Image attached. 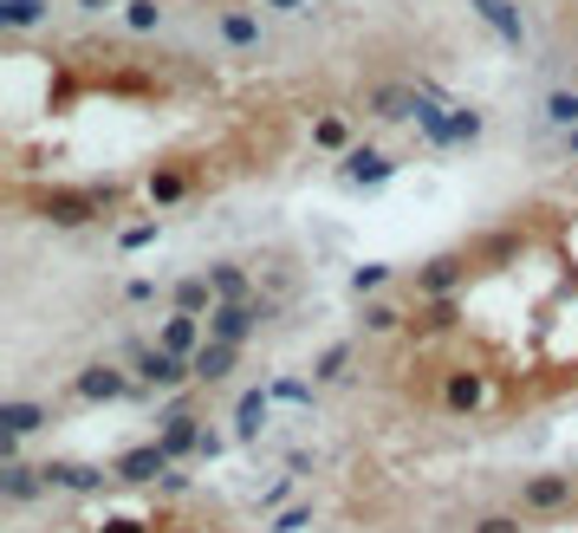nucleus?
Wrapping results in <instances>:
<instances>
[{"instance_id":"7","label":"nucleus","mask_w":578,"mask_h":533,"mask_svg":"<svg viewBox=\"0 0 578 533\" xmlns=\"http://www.w3.org/2000/svg\"><path fill=\"white\" fill-rule=\"evenodd\" d=\"M397 169H403V163H397L390 150H377V143H351V150L338 156V182H345V189H384Z\"/></svg>"},{"instance_id":"11","label":"nucleus","mask_w":578,"mask_h":533,"mask_svg":"<svg viewBox=\"0 0 578 533\" xmlns=\"http://www.w3.org/2000/svg\"><path fill=\"white\" fill-rule=\"evenodd\" d=\"M481 404H488V371L449 365V371H442V410H449V417H481Z\"/></svg>"},{"instance_id":"36","label":"nucleus","mask_w":578,"mask_h":533,"mask_svg":"<svg viewBox=\"0 0 578 533\" xmlns=\"http://www.w3.org/2000/svg\"><path fill=\"white\" fill-rule=\"evenodd\" d=\"M124 300H130V306H150V300H169V287H156V280H130Z\"/></svg>"},{"instance_id":"10","label":"nucleus","mask_w":578,"mask_h":533,"mask_svg":"<svg viewBox=\"0 0 578 533\" xmlns=\"http://www.w3.org/2000/svg\"><path fill=\"white\" fill-rule=\"evenodd\" d=\"M39 475H46V488H52V495H98L104 482H117L111 469L78 462V456H52V462H39Z\"/></svg>"},{"instance_id":"41","label":"nucleus","mask_w":578,"mask_h":533,"mask_svg":"<svg viewBox=\"0 0 578 533\" xmlns=\"http://www.w3.org/2000/svg\"><path fill=\"white\" fill-rule=\"evenodd\" d=\"M117 0H78V13H111Z\"/></svg>"},{"instance_id":"26","label":"nucleus","mask_w":578,"mask_h":533,"mask_svg":"<svg viewBox=\"0 0 578 533\" xmlns=\"http://www.w3.org/2000/svg\"><path fill=\"white\" fill-rule=\"evenodd\" d=\"M540 117H547L553 130H578V91L573 85H553V91L540 98Z\"/></svg>"},{"instance_id":"21","label":"nucleus","mask_w":578,"mask_h":533,"mask_svg":"<svg viewBox=\"0 0 578 533\" xmlns=\"http://www.w3.org/2000/svg\"><path fill=\"white\" fill-rule=\"evenodd\" d=\"M215 306H221V300H215V280H208V274H182V280L169 287V313H202V319H208Z\"/></svg>"},{"instance_id":"18","label":"nucleus","mask_w":578,"mask_h":533,"mask_svg":"<svg viewBox=\"0 0 578 533\" xmlns=\"http://www.w3.org/2000/svg\"><path fill=\"white\" fill-rule=\"evenodd\" d=\"M189 365H195V391H215V384H228V371L241 365V345H221V339H208V345H202Z\"/></svg>"},{"instance_id":"42","label":"nucleus","mask_w":578,"mask_h":533,"mask_svg":"<svg viewBox=\"0 0 578 533\" xmlns=\"http://www.w3.org/2000/svg\"><path fill=\"white\" fill-rule=\"evenodd\" d=\"M560 143H566V156H578V130H560Z\"/></svg>"},{"instance_id":"32","label":"nucleus","mask_w":578,"mask_h":533,"mask_svg":"<svg viewBox=\"0 0 578 533\" xmlns=\"http://www.w3.org/2000/svg\"><path fill=\"white\" fill-rule=\"evenodd\" d=\"M124 26L130 33H156L163 26V0H124Z\"/></svg>"},{"instance_id":"39","label":"nucleus","mask_w":578,"mask_h":533,"mask_svg":"<svg viewBox=\"0 0 578 533\" xmlns=\"http://www.w3.org/2000/svg\"><path fill=\"white\" fill-rule=\"evenodd\" d=\"M228 443H234V436H221V430H208V436H202V456H195V462H215V456H221Z\"/></svg>"},{"instance_id":"9","label":"nucleus","mask_w":578,"mask_h":533,"mask_svg":"<svg viewBox=\"0 0 578 533\" xmlns=\"http://www.w3.org/2000/svg\"><path fill=\"white\" fill-rule=\"evenodd\" d=\"M215 39L228 52H267V13L260 7H221L215 13Z\"/></svg>"},{"instance_id":"23","label":"nucleus","mask_w":578,"mask_h":533,"mask_svg":"<svg viewBox=\"0 0 578 533\" xmlns=\"http://www.w3.org/2000/svg\"><path fill=\"white\" fill-rule=\"evenodd\" d=\"M364 339H390V332H410V313L397 300H364Z\"/></svg>"},{"instance_id":"29","label":"nucleus","mask_w":578,"mask_h":533,"mask_svg":"<svg viewBox=\"0 0 578 533\" xmlns=\"http://www.w3.org/2000/svg\"><path fill=\"white\" fill-rule=\"evenodd\" d=\"M267 391H273V404H299V410H312V397H319L312 378H273Z\"/></svg>"},{"instance_id":"22","label":"nucleus","mask_w":578,"mask_h":533,"mask_svg":"<svg viewBox=\"0 0 578 533\" xmlns=\"http://www.w3.org/2000/svg\"><path fill=\"white\" fill-rule=\"evenodd\" d=\"M202 274L215 280V300H254V274L241 261H208Z\"/></svg>"},{"instance_id":"14","label":"nucleus","mask_w":578,"mask_h":533,"mask_svg":"<svg viewBox=\"0 0 578 533\" xmlns=\"http://www.w3.org/2000/svg\"><path fill=\"white\" fill-rule=\"evenodd\" d=\"M143 195H150V208H176V202L195 195V169H189V163H156V169L143 176Z\"/></svg>"},{"instance_id":"2","label":"nucleus","mask_w":578,"mask_h":533,"mask_svg":"<svg viewBox=\"0 0 578 533\" xmlns=\"http://www.w3.org/2000/svg\"><path fill=\"white\" fill-rule=\"evenodd\" d=\"M514 508H521L527 521H553V515H566V508H578V475H573V469H540V475H521Z\"/></svg>"},{"instance_id":"28","label":"nucleus","mask_w":578,"mask_h":533,"mask_svg":"<svg viewBox=\"0 0 578 533\" xmlns=\"http://www.w3.org/2000/svg\"><path fill=\"white\" fill-rule=\"evenodd\" d=\"M384 287H390V267H384V261H364V267H351V293H358V300H377Z\"/></svg>"},{"instance_id":"12","label":"nucleus","mask_w":578,"mask_h":533,"mask_svg":"<svg viewBox=\"0 0 578 533\" xmlns=\"http://www.w3.org/2000/svg\"><path fill=\"white\" fill-rule=\"evenodd\" d=\"M364 111L377 124H416L423 117V91L416 85H364Z\"/></svg>"},{"instance_id":"38","label":"nucleus","mask_w":578,"mask_h":533,"mask_svg":"<svg viewBox=\"0 0 578 533\" xmlns=\"http://www.w3.org/2000/svg\"><path fill=\"white\" fill-rule=\"evenodd\" d=\"M156 495H163V502H176V495H189V475H182V462H176V469H169V475L156 482Z\"/></svg>"},{"instance_id":"30","label":"nucleus","mask_w":578,"mask_h":533,"mask_svg":"<svg viewBox=\"0 0 578 533\" xmlns=\"http://www.w3.org/2000/svg\"><path fill=\"white\" fill-rule=\"evenodd\" d=\"M468 533H527V515L521 508H494V515H475Z\"/></svg>"},{"instance_id":"40","label":"nucleus","mask_w":578,"mask_h":533,"mask_svg":"<svg viewBox=\"0 0 578 533\" xmlns=\"http://www.w3.org/2000/svg\"><path fill=\"white\" fill-rule=\"evenodd\" d=\"M98 533H150V521H130V515H111Z\"/></svg>"},{"instance_id":"35","label":"nucleus","mask_w":578,"mask_h":533,"mask_svg":"<svg viewBox=\"0 0 578 533\" xmlns=\"http://www.w3.org/2000/svg\"><path fill=\"white\" fill-rule=\"evenodd\" d=\"M299 528H312V502H293V508L273 515V533H299Z\"/></svg>"},{"instance_id":"25","label":"nucleus","mask_w":578,"mask_h":533,"mask_svg":"<svg viewBox=\"0 0 578 533\" xmlns=\"http://www.w3.org/2000/svg\"><path fill=\"white\" fill-rule=\"evenodd\" d=\"M351 143H358V137H351V124H345L338 111H325V117L312 124V150H325V156H345Z\"/></svg>"},{"instance_id":"27","label":"nucleus","mask_w":578,"mask_h":533,"mask_svg":"<svg viewBox=\"0 0 578 533\" xmlns=\"http://www.w3.org/2000/svg\"><path fill=\"white\" fill-rule=\"evenodd\" d=\"M345 371H351V339H338L312 358V384H345Z\"/></svg>"},{"instance_id":"1","label":"nucleus","mask_w":578,"mask_h":533,"mask_svg":"<svg viewBox=\"0 0 578 533\" xmlns=\"http://www.w3.org/2000/svg\"><path fill=\"white\" fill-rule=\"evenodd\" d=\"M124 365L137 371V384L143 391H156V397H169V391H189L195 384V365L189 358H176V352H163V345H150V339H130L124 345Z\"/></svg>"},{"instance_id":"3","label":"nucleus","mask_w":578,"mask_h":533,"mask_svg":"<svg viewBox=\"0 0 578 533\" xmlns=\"http://www.w3.org/2000/svg\"><path fill=\"white\" fill-rule=\"evenodd\" d=\"M33 215H39L46 228H59V234H78V228H91V221H111L104 202L91 195V182H85V189H65V182H59V189H39V195H33Z\"/></svg>"},{"instance_id":"33","label":"nucleus","mask_w":578,"mask_h":533,"mask_svg":"<svg viewBox=\"0 0 578 533\" xmlns=\"http://www.w3.org/2000/svg\"><path fill=\"white\" fill-rule=\"evenodd\" d=\"M156 234H163V221L150 215V221H137V228H124V234H117V248H124V254H137V248H150Z\"/></svg>"},{"instance_id":"17","label":"nucleus","mask_w":578,"mask_h":533,"mask_svg":"<svg viewBox=\"0 0 578 533\" xmlns=\"http://www.w3.org/2000/svg\"><path fill=\"white\" fill-rule=\"evenodd\" d=\"M267 423H273V391H241V404H234V443H260L267 436Z\"/></svg>"},{"instance_id":"6","label":"nucleus","mask_w":578,"mask_h":533,"mask_svg":"<svg viewBox=\"0 0 578 533\" xmlns=\"http://www.w3.org/2000/svg\"><path fill=\"white\" fill-rule=\"evenodd\" d=\"M137 391H143L137 371L117 365V358H91V365L72 378V397H78V404H117V397H137Z\"/></svg>"},{"instance_id":"20","label":"nucleus","mask_w":578,"mask_h":533,"mask_svg":"<svg viewBox=\"0 0 578 533\" xmlns=\"http://www.w3.org/2000/svg\"><path fill=\"white\" fill-rule=\"evenodd\" d=\"M521 248H527V234L521 228H488L481 241H475V267H508V261H521Z\"/></svg>"},{"instance_id":"8","label":"nucleus","mask_w":578,"mask_h":533,"mask_svg":"<svg viewBox=\"0 0 578 533\" xmlns=\"http://www.w3.org/2000/svg\"><path fill=\"white\" fill-rule=\"evenodd\" d=\"M169 469H176V456H169L156 436H150V443H137V449H124V456L111 462V475H117L124 488H156Z\"/></svg>"},{"instance_id":"43","label":"nucleus","mask_w":578,"mask_h":533,"mask_svg":"<svg viewBox=\"0 0 578 533\" xmlns=\"http://www.w3.org/2000/svg\"><path fill=\"white\" fill-rule=\"evenodd\" d=\"M169 533H195V528H169Z\"/></svg>"},{"instance_id":"4","label":"nucleus","mask_w":578,"mask_h":533,"mask_svg":"<svg viewBox=\"0 0 578 533\" xmlns=\"http://www.w3.org/2000/svg\"><path fill=\"white\" fill-rule=\"evenodd\" d=\"M468 274H475V248H442L410 274V287H416V300H442V293H462Z\"/></svg>"},{"instance_id":"5","label":"nucleus","mask_w":578,"mask_h":533,"mask_svg":"<svg viewBox=\"0 0 578 533\" xmlns=\"http://www.w3.org/2000/svg\"><path fill=\"white\" fill-rule=\"evenodd\" d=\"M273 313H280V300H260V293H254V300H221V306L208 313V339H221V345H247Z\"/></svg>"},{"instance_id":"15","label":"nucleus","mask_w":578,"mask_h":533,"mask_svg":"<svg viewBox=\"0 0 578 533\" xmlns=\"http://www.w3.org/2000/svg\"><path fill=\"white\" fill-rule=\"evenodd\" d=\"M156 345L176 352V358H195V352L208 345V319H202V313H169L163 332H156Z\"/></svg>"},{"instance_id":"13","label":"nucleus","mask_w":578,"mask_h":533,"mask_svg":"<svg viewBox=\"0 0 578 533\" xmlns=\"http://www.w3.org/2000/svg\"><path fill=\"white\" fill-rule=\"evenodd\" d=\"M455 326H462V293L416 300V313H410V339H416V345H429V339H449Z\"/></svg>"},{"instance_id":"34","label":"nucleus","mask_w":578,"mask_h":533,"mask_svg":"<svg viewBox=\"0 0 578 533\" xmlns=\"http://www.w3.org/2000/svg\"><path fill=\"white\" fill-rule=\"evenodd\" d=\"M280 508H293V475H280V482L260 488V515H280Z\"/></svg>"},{"instance_id":"31","label":"nucleus","mask_w":578,"mask_h":533,"mask_svg":"<svg viewBox=\"0 0 578 533\" xmlns=\"http://www.w3.org/2000/svg\"><path fill=\"white\" fill-rule=\"evenodd\" d=\"M449 130H455V143H481V130H488V117H481L475 104H455V111H449Z\"/></svg>"},{"instance_id":"19","label":"nucleus","mask_w":578,"mask_h":533,"mask_svg":"<svg viewBox=\"0 0 578 533\" xmlns=\"http://www.w3.org/2000/svg\"><path fill=\"white\" fill-rule=\"evenodd\" d=\"M39 495H52V488H46V475H39L33 462H7V469H0V502H7V508H26V502H39Z\"/></svg>"},{"instance_id":"24","label":"nucleus","mask_w":578,"mask_h":533,"mask_svg":"<svg viewBox=\"0 0 578 533\" xmlns=\"http://www.w3.org/2000/svg\"><path fill=\"white\" fill-rule=\"evenodd\" d=\"M52 20V0H0V26L7 33H33Z\"/></svg>"},{"instance_id":"16","label":"nucleus","mask_w":578,"mask_h":533,"mask_svg":"<svg viewBox=\"0 0 578 533\" xmlns=\"http://www.w3.org/2000/svg\"><path fill=\"white\" fill-rule=\"evenodd\" d=\"M468 7H475V20H481L501 46H514V52L527 46V20H521V7H514V0H468Z\"/></svg>"},{"instance_id":"37","label":"nucleus","mask_w":578,"mask_h":533,"mask_svg":"<svg viewBox=\"0 0 578 533\" xmlns=\"http://www.w3.org/2000/svg\"><path fill=\"white\" fill-rule=\"evenodd\" d=\"M319 0H260V13H280V20H299V13H312Z\"/></svg>"}]
</instances>
